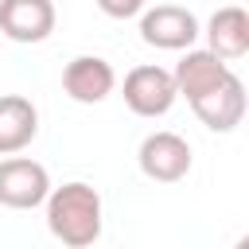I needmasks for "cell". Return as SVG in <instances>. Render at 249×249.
Masks as SVG:
<instances>
[{
  "label": "cell",
  "mask_w": 249,
  "mask_h": 249,
  "mask_svg": "<svg viewBox=\"0 0 249 249\" xmlns=\"http://www.w3.org/2000/svg\"><path fill=\"white\" fill-rule=\"evenodd\" d=\"M47 230L66 249H89L101 237V195L97 187L74 179L62 187H51L47 195Z\"/></svg>",
  "instance_id": "cell-1"
},
{
  "label": "cell",
  "mask_w": 249,
  "mask_h": 249,
  "mask_svg": "<svg viewBox=\"0 0 249 249\" xmlns=\"http://www.w3.org/2000/svg\"><path fill=\"white\" fill-rule=\"evenodd\" d=\"M202 35V23L183 4H156L140 12V39L156 51H191Z\"/></svg>",
  "instance_id": "cell-2"
},
{
  "label": "cell",
  "mask_w": 249,
  "mask_h": 249,
  "mask_svg": "<svg viewBox=\"0 0 249 249\" xmlns=\"http://www.w3.org/2000/svg\"><path fill=\"white\" fill-rule=\"evenodd\" d=\"M121 97L124 105L136 113V117H163L175 101H179V89H175V78L171 70L156 66V62H144V66H132L124 74V86H121Z\"/></svg>",
  "instance_id": "cell-3"
},
{
  "label": "cell",
  "mask_w": 249,
  "mask_h": 249,
  "mask_svg": "<svg viewBox=\"0 0 249 249\" xmlns=\"http://www.w3.org/2000/svg\"><path fill=\"white\" fill-rule=\"evenodd\" d=\"M51 195V175L39 160L8 156L0 160V206L8 210H35Z\"/></svg>",
  "instance_id": "cell-4"
},
{
  "label": "cell",
  "mask_w": 249,
  "mask_h": 249,
  "mask_svg": "<svg viewBox=\"0 0 249 249\" xmlns=\"http://www.w3.org/2000/svg\"><path fill=\"white\" fill-rule=\"evenodd\" d=\"M136 163L156 183H179L191 171V144L179 132H171V128L148 132L140 140V148H136Z\"/></svg>",
  "instance_id": "cell-5"
},
{
  "label": "cell",
  "mask_w": 249,
  "mask_h": 249,
  "mask_svg": "<svg viewBox=\"0 0 249 249\" xmlns=\"http://www.w3.org/2000/svg\"><path fill=\"white\" fill-rule=\"evenodd\" d=\"M191 109H195V117H198L210 132H233V128L245 121V109H249L245 82L230 70L214 89H206L202 97H195Z\"/></svg>",
  "instance_id": "cell-6"
},
{
  "label": "cell",
  "mask_w": 249,
  "mask_h": 249,
  "mask_svg": "<svg viewBox=\"0 0 249 249\" xmlns=\"http://www.w3.org/2000/svg\"><path fill=\"white\" fill-rule=\"evenodd\" d=\"M117 89V70L101 54H78L62 66V93L78 105H101Z\"/></svg>",
  "instance_id": "cell-7"
},
{
  "label": "cell",
  "mask_w": 249,
  "mask_h": 249,
  "mask_svg": "<svg viewBox=\"0 0 249 249\" xmlns=\"http://www.w3.org/2000/svg\"><path fill=\"white\" fill-rule=\"evenodd\" d=\"M54 19V0H0V35L12 43L51 39Z\"/></svg>",
  "instance_id": "cell-8"
},
{
  "label": "cell",
  "mask_w": 249,
  "mask_h": 249,
  "mask_svg": "<svg viewBox=\"0 0 249 249\" xmlns=\"http://www.w3.org/2000/svg\"><path fill=\"white\" fill-rule=\"evenodd\" d=\"M226 74H230L226 58H218V54L206 51V47H191V51H183V58H179L175 70H171L175 89H179V97H187V105H191L195 97H202L206 89H214Z\"/></svg>",
  "instance_id": "cell-9"
},
{
  "label": "cell",
  "mask_w": 249,
  "mask_h": 249,
  "mask_svg": "<svg viewBox=\"0 0 249 249\" xmlns=\"http://www.w3.org/2000/svg\"><path fill=\"white\" fill-rule=\"evenodd\" d=\"M202 35H206V51H214L218 58H226V62L241 58V54H249V12L237 4H226L206 19Z\"/></svg>",
  "instance_id": "cell-10"
},
{
  "label": "cell",
  "mask_w": 249,
  "mask_h": 249,
  "mask_svg": "<svg viewBox=\"0 0 249 249\" xmlns=\"http://www.w3.org/2000/svg\"><path fill=\"white\" fill-rule=\"evenodd\" d=\"M39 136V109L23 93H4L0 97V156L23 152Z\"/></svg>",
  "instance_id": "cell-11"
},
{
  "label": "cell",
  "mask_w": 249,
  "mask_h": 249,
  "mask_svg": "<svg viewBox=\"0 0 249 249\" xmlns=\"http://www.w3.org/2000/svg\"><path fill=\"white\" fill-rule=\"evenodd\" d=\"M109 19H132V16H140L144 8H148V0H93Z\"/></svg>",
  "instance_id": "cell-12"
},
{
  "label": "cell",
  "mask_w": 249,
  "mask_h": 249,
  "mask_svg": "<svg viewBox=\"0 0 249 249\" xmlns=\"http://www.w3.org/2000/svg\"><path fill=\"white\" fill-rule=\"evenodd\" d=\"M233 249H249V233H245V237H237V241H233Z\"/></svg>",
  "instance_id": "cell-13"
}]
</instances>
